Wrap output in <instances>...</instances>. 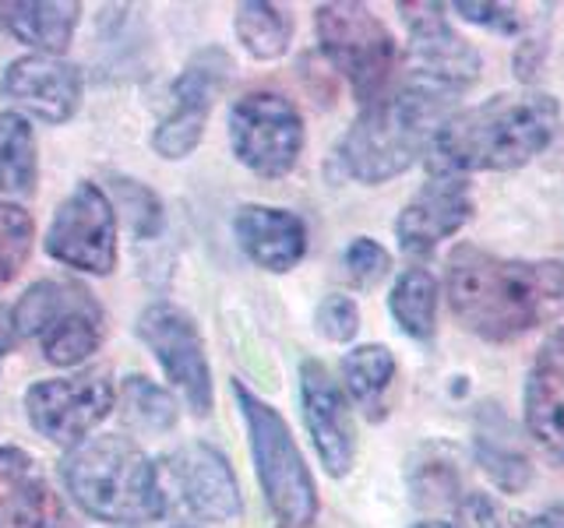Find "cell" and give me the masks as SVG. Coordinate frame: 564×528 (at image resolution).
<instances>
[{
  "instance_id": "32",
  "label": "cell",
  "mask_w": 564,
  "mask_h": 528,
  "mask_svg": "<svg viewBox=\"0 0 564 528\" xmlns=\"http://www.w3.org/2000/svg\"><path fill=\"white\" fill-rule=\"evenodd\" d=\"M343 264H346V275L357 282V286L370 289L378 286V282L388 275V268H392V257H388V251L370 237H357L343 254Z\"/></svg>"
},
{
  "instance_id": "31",
  "label": "cell",
  "mask_w": 564,
  "mask_h": 528,
  "mask_svg": "<svg viewBox=\"0 0 564 528\" xmlns=\"http://www.w3.org/2000/svg\"><path fill=\"white\" fill-rule=\"evenodd\" d=\"M314 328L328 342H349L360 331V307L352 296H325L314 310Z\"/></svg>"
},
{
  "instance_id": "33",
  "label": "cell",
  "mask_w": 564,
  "mask_h": 528,
  "mask_svg": "<svg viewBox=\"0 0 564 528\" xmlns=\"http://www.w3.org/2000/svg\"><path fill=\"white\" fill-rule=\"evenodd\" d=\"M452 11L458 18H466L469 25H480L494 35H522L525 18L516 4H473V0H455Z\"/></svg>"
},
{
  "instance_id": "37",
  "label": "cell",
  "mask_w": 564,
  "mask_h": 528,
  "mask_svg": "<svg viewBox=\"0 0 564 528\" xmlns=\"http://www.w3.org/2000/svg\"><path fill=\"white\" fill-rule=\"evenodd\" d=\"M413 528H455L452 521H416Z\"/></svg>"
},
{
  "instance_id": "7",
  "label": "cell",
  "mask_w": 564,
  "mask_h": 528,
  "mask_svg": "<svg viewBox=\"0 0 564 528\" xmlns=\"http://www.w3.org/2000/svg\"><path fill=\"white\" fill-rule=\"evenodd\" d=\"M317 43L328 64L349 81L352 96L364 106L384 96L399 61L395 35L364 4H322L314 14Z\"/></svg>"
},
{
  "instance_id": "2",
  "label": "cell",
  "mask_w": 564,
  "mask_h": 528,
  "mask_svg": "<svg viewBox=\"0 0 564 528\" xmlns=\"http://www.w3.org/2000/svg\"><path fill=\"white\" fill-rule=\"evenodd\" d=\"M557 131V99L540 88H516L448 117L431 141L427 163L437 173L458 176L522 169L554 145Z\"/></svg>"
},
{
  "instance_id": "6",
  "label": "cell",
  "mask_w": 564,
  "mask_h": 528,
  "mask_svg": "<svg viewBox=\"0 0 564 528\" xmlns=\"http://www.w3.org/2000/svg\"><path fill=\"white\" fill-rule=\"evenodd\" d=\"M14 331L40 342L43 356L57 366L85 363L102 342V307L70 278L35 282L11 310Z\"/></svg>"
},
{
  "instance_id": "11",
  "label": "cell",
  "mask_w": 564,
  "mask_h": 528,
  "mask_svg": "<svg viewBox=\"0 0 564 528\" xmlns=\"http://www.w3.org/2000/svg\"><path fill=\"white\" fill-rule=\"evenodd\" d=\"M46 254L67 268L110 275L117 264V222L110 198L96 184H78L57 208L46 233Z\"/></svg>"
},
{
  "instance_id": "26",
  "label": "cell",
  "mask_w": 564,
  "mask_h": 528,
  "mask_svg": "<svg viewBox=\"0 0 564 528\" xmlns=\"http://www.w3.org/2000/svg\"><path fill=\"white\" fill-rule=\"evenodd\" d=\"M35 187V138L25 117L0 113V194Z\"/></svg>"
},
{
  "instance_id": "17",
  "label": "cell",
  "mask_w": 564,
  "mask_h": 528,
  "mask_svg": "<svg viewBox=\"0 0 564 528\" xmlns=\"http://www.w3.org/2000/svg\"><path fill=\"white\" fill-rule=\"evenodd\" d=\"M522 419L540 454L564 465V328L546 334V342L529 363L522 387Z\"/></svg>"
},
{
  "instance_id": "5",
  "label": "cell",
  "mask_w": 564,
  "mask_h": 528,
  "mask_svg": "<svg viewBox=\"0 0 564 528\" xmlns=\"http://www.w3.org/2000/svg\"><path fill=\"white\" fill-rule=\"evenodd\" d=\"M234 398L240 405V416L251 433L254 469L264 490V501L275 510V518L290 528H304L317 515V490L314 475L300 454L296 440L269 402L251 395L240 381H234Z\"/></svg>"
},
{
  "instance_id": "10",
  "label": "cell",
  "mask_w": 564,
  "mask_h": 528,
  "mask_svg": "<svg viewBox=\"0 0 564 528\" xmlns=\"http://www.w3.org/2000/svg\"><path fill=\"white\" fill-rule=\"evenodd\" d=\"M117 392L102 370H85L75 377L40 381L25 392L29 422L53 444H82L110 416Z\"/></svg>"
},
{
  "instance_id": "8",
  "label": "cell",
  "mask_w": 564,
  "mask_h": 528,
  "mask_svg": "<svg viewBox=\"0 0 564 528\" xmlns=\"http://www.w3.org/2000/svg\"><path fill=\"white\" fill-rule=\"evenodd\" d=\"M155 483L163 510L166 504H176L198 521H234L243 510L234 469L223 451L208 444H187L166 454L155 465Z\"/></svg>"
},
{
  "instance_id": "16",
  "label": "cell",
  "mask_w": 564,
  "mask_h": 528,
  "mask_svg": "<svg viewBox=\"0 0 564 528\" xmlns=\"http://www.w3.org/2000/svg\"><path fill=\"white\" fill-rule=\"evenodd\" d=\"M300 405H304V422L322 465L328 469V475L343 480L352 469V458H357V427H352L343 387L328 374L325 363H300Z\"/></svg>"
},
{
  "instance_id": "35",
  "label": "cell",
  "mask_w": 564,
  "mask_h": 528,
  "mask_svg": "<svg viewBox=\"0 0 564 528\" xmlns=\"http://www.w3.org/2000/svg\"><path fill=\"white\" fill-rule=\"evenodd\" d=\"M519 528H564V501L543 507L540 515H533L529 521H522Z\"/></svg>"
},
{
  "instance_id": "22",
  "label": "cell",
  "mask_w": 564,
  "mask_h": 528,
  "mask_svg": "<svg viewBox=\"0 0 564 528\" xmlns=\"http://www.w3.org/2000/svg\"><path fill=\"white\" fill-rule=\"evenodd\" d=\"M50 486L35 475L32 458L0 448V528H32L50 504Z\"/></svg>"
},
{
  "instance_id": "24",
  "label": "cell",
  "mask_w": 564,
  "mask_h": 528,
  "mask_svg": "<svg viewBox=\"0 0 564 528\" xmlns=\"http://www.w3.org/2000/svg\"><path fill=\"white\" fill-rule=\"evenodd\" d=\"M395 324L410 334L413 342H434L437 334V278L427 268H405L392 296H388Z\"/></svg>"
},
{
  "instance_id": "12",
  "label": "cell",
  "mask_w": 564,
  "mask_h": 528,
  "mask_svg": "<svg viewBox=\"0 0 564 528\" xmlns=\"http://www.w3.org/2000/svg\"><path fill=\"white\" fill-rule=\"evenodd\" d=\"M410 29V64L413 81H423L441 92L458 96L484 75L480 50H473L458 35L441 4H399Z\"/></svg>"
},
{
  "instance_id": "9",
  "label": "cell",
  "mask_w": 564,
  "mask_h": 528,
  "mask_svg": "<svg viewBox=\"0 0 564 528\" xmlns=\"http://www.w3.org/2000/svg\"><path fill=\"white\" fill-rule=\"evenodd\" d=\"M229 141L243 166L258 176H286L304 148V120L275 92H251L229 110Z\"/></svg>"
},
{
  "instance_id": "18",
  "label": "cell",
  "mask_w": 564,
  "mask_h": 528,
  "mask_svg": "<svg viewBox=\"0 0 564 528\" xmlns=\"http://www.w3.org/2000/svg\"><path fill=\"white\" fill-rule=\"evenodd\" d=\"M0 92L46 123H64L82 106V70L57 57H22L8 64Z\"/></svg>"
},
{
  "instance_id": "20",
  "label": "cell",
  "mask_w": 564,
  "mask_h": 528,
  "mask_svg": "<svg viewBox=\"0 0 564 528\" xmlns=\"http://www.w3.org/2000/svg\"><path fill=\"white\" fill-rule=\"evenodd\" d=\"M473 451L490 483L505 493H522L533 480V462L516 430V422L505 416L498 402H484L473 416Z\"/></svg>"
},
{
  "instance_id": "30",
  "label": "cell",
  "mask_w": 564,
  "mask_h": 528,
  "mask_svg": "<svg viewBox=\"0 0 564 528\" xmlns=\"http://www.w3.org/2000/svg\"><path fill=\"white\" fill-rule=\"evenodd\" d=\"M32 216L18 205H0V289L25 268L32 251Z\"/></svg>"
},
{
  "instance_id": "14",
  "label": "cell",
  "mask_w": 564,
  "mask_h": 528,
  "mask_svg": "<svg viewBox=\"0 0 564 528\" xmlns=\"http://www.w3.org/2000/svg\"><path fill=\"white\" fill-rule=\"evenodd\" d=\"M138 334L163 363L166 377L184 392L191 409L205 416L212 409V374L202 334L191 317L173 304H152L138 317Z\"/></svg>"
},
{
  "instance_id": "28",
  "label": "cell",
  "mask_w": 564,
  "mask_h": 528,
  "mask_svg": "<svg viewBox=\"0 0 564 528\" xmlns=\"http://www.w3.org/2000/svg\"><path fill=\"white\" fill-rule=\"evenodd\" d=\"M123 405H128V419L141 430H170L176 422V402L149 377L123 381Z\"/></svg>"
},
{
  "instance_id": "34",
  "label": "cell",
  "mask_w": 564,
  "mask_h": 528,
  "mask_svg": "<svg viewBox=\"0 0 564 528\" xmlns=\"http://www.w3.org/2000/svg\"><path fill=\"white\" fill-rule=\"evenodd\" d=\"M32 528H78V525L67 518V510L61 507V501H57V497H50L46 510H43L40 521H35Z\"/></svg>"
},
{
  "instance_id": "21",
  "label": "cell",
  "mask_w": 564,
  "mask_h": 528,
  "mask_svg": "<svg viewBox=\"0 0 564 528\" xmlns=\"http://www.w3.org/2000/svg\"><path fill=\"white\" fill-rule=\"evenodd\" d=\"M82 8L70 0H22V4H0V22L11 35H18L22 43L61 53L67 50L70 35H75Z\"/></svg>"
},
{
  "instance_id": "3",
  "label": "cell",
  "mask_w": 564,
  "mask_h": 528,
  "mask_svg": "<svg viewBox=\"0 0 564 528\" xmlns=\"http://www.w3.org/2000/svg\"><path fill=\"white\" fill-rule=\"evenodd\" d=\"M455 96L423 81H405L399 92L364 106L339 141V166L360 184H384L405 173L431 148L441 123L448 120Z\"/></svg>"
},
{
  "instance_id": "29",
  "label": "cell",
  "mask_w": 564,
  "mask_h": 528,
  "mask_svg": "<svg viewBox=\"0 0 564 528\" xmlns=\"http://www.w3.org/2000/svg\"><path fill=\"white\" fill-rule=\"evenodd\" d=\"M110 190L138 240L159 237V229H163V205H159V198L145 184L128 180V176H110Z\"/></svg>"
},
{
  "instance_id": "4",
  "label": "cell",
  "mask_w": 564,
  "mask_h": 528,
  "mask_svg": "<svg viewBox=\"0 0 564 528\" xmlns=\"http://www.w3.org/2000/svg\"><path fill=\"white\" fill-rule=\"evenodd\" d=\"M61 472L75 504L99 521H152L163 515L155 465L120 433L85 437L64 458Z\"/></svg>"
},
{
  "instance_id": "1",
  "label": "cell",
  "mask_w": 564,
  "mask_h": 528,
  "mask_svg": "<svg viewBox=\"0 0 564 528\" xmlns=\"http://www.w3.org/2000/svg\"><path fill=\"white\" fill-rule=\"evenodd\" d=\"M455 321L484 342H516L564 314V264L498 257L480 246H455L445 272Z\"/></svg>"
},
{
  "instance_id": "13",
  "label": "cell",
  "mask_w": 564,
  "mask_h": 528,
  "mask_svg": "<svg viewBox=\"0 0 564 528\" xmlns=\"http://www.w3.org/2000/svg\"><path fill=\"white\" fill-rule=\"evenodd\" d=\"M229 70H234V64H229L223 50H205L187 64V70L176 78L173 92H170V99H173L170 113L163 117V123H159L152 134V148L159 155L184 158L198 148L208 113H212V102H216V96L226 88Z\"/></svg>"
},
{
  "instance_id": "27",
  "label": "cell",
  "mask_w": 564,
  "mask_h": 528,
  "mask_svg": "<svg viewBox=\"0 0 564 528\" xmlns=\"http://www.w3.org/2000/svg\"><path fill=\"white\" fill-rule=\"evenodd\" d=\"M416 504H463V480H458L455 454L445 448H427L410 469Z\"/></svg>"
},
{
  "instance_id": "19",
  "label": "cell",
  "mask_w": 564,
  "mask_h": 528,
  "mask_svg": "<svg viewBox=\"0 0 564 528\" xmlns=\"http://www.w3.org/2000/svg\"><path fill=\"white\" fill-rule=\"evenodd\" d=\"M243 254L269 272H290L307 254V226L286 208L243 205L234 219Z\"/></svg>"
},
{
  "instance_id": "15",
  "label": "cell",
  "mask_w": 564,
  "mask_h": 528,
  "mask_svg": "<svg viewBox=\"0 0 564 528\" xmlns=\"http://www.w3.org/2000/svg\"><path fill=\"white\" fill-rule=\"evenodd\" d=\"M469 219H473V194L466 176L431 169L427 184L399 211L395 237L405 254L423 257L437 251L445 240H452Z\"/></svg>"
},
{
  "instance_id": "36",
  "label": "cell",
  "mask_w": 564,
  "mask_h": 528,
  "mask_svg": "<svg viewBox=\"0 0 564 528\" xmlns=\"http://www.w3.org/2000/svg\"><path fill=\"white\" fill-rule=\"evenodd\" d=\"M14 339H18V331H14V317H11V310L0 304V360L8 356V349L14 345Z\"/></svg>"
},
{
  "instance_id": "23",
  "label": "cell",
  "mask_w": 564,
  "mask_h": 528,
  "mask_svg": "<svg viewBox=\"0 0 564 528\" xmlns=\"http://www.w3.org/2000/svg\"><path fill=\"white\" fill-rule=\"evenodd\" d=\"M343 381H346V392L352 395V402L370 419H381L384 416V395L388 387L395 381V356L388 345H357L352 352L343 356Z\"/></svg>"
},
{
  "instance_id": "25",
  "label": "cell",
  "mask_w": 564,
  "mask_h": 528,
  "mask_svg": "<svg viewBox=\"0 0 564 528\" xmlns=\"http://www.w3.org/2000/svg\"><path fill=\"white\" fill-rule=\"evenodd\" d=\"M237 35L247 46V53L258 61H275L293 43V18L286 8L251 0L237 8Z\"/></svg>"
}]
</instances>
